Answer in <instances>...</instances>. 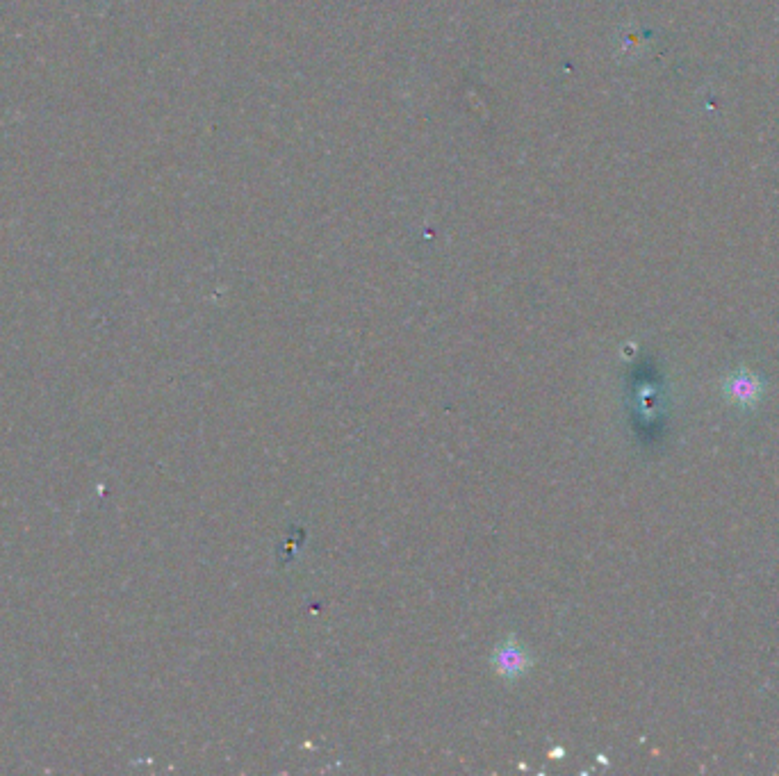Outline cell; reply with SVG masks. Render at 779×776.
I'll return each mask as SVG.
<instances>
[{
	"instance_id": "obj_1",
	"label": "cell",
	"mask_w": 779,
	"mask_h": 776,
	"mask_svg": "<svg viewBox=\"0 0 779 776\" xmlns=\"http://www.w3.org/2000/svg\"><path fill=\"white\" fill-rule=\"evenodd\" d=\"M723 392L725 399L734 403V406L754 408L761 401V396H764V383H761V378L754 371L741 367L727 376Z\"/></svg>"
}]
</instances>
